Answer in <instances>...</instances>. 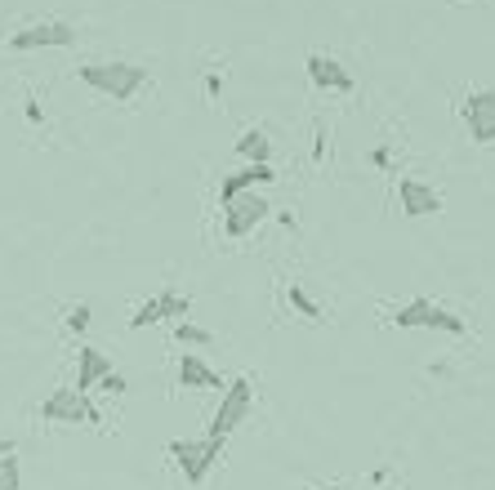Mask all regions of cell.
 <instances>
[{
	"label": "cell",
	"mask_w": 495,
	"mask_h": 490,
	"mask_svg": "<svg viewBox=\"0 0 495 490\" xmlns=\"http://www.w3.org/2000/svg\"><path fill=\"white\" fill-rule=\"evenodd\" d=\"M77 76L90 90L108 94L112 103H130L148 85V68H134V63H85V68H77Z\"/></svg>",
	"instance_id": "cell-1"
},
{
	"label": "cell",
	"mask_w": 495,
	"mask_h": 490,
	"mask_svg": "<svg viewBox=\"0 0 495 490\" xmlns=\"http://www.w3.org/2000/svg\"><path fill=\"white\" fill-rule=\"evenodd\" d=\"M250 406H255V383H250V379H232V383L223 388V397H219V410H215V419H210V432H206V437L228 441V437L237 432V423H246Z\"/></svg>",
	"instance_id": "cell-2"
},
{
	"label": "cell",
	"mask_w": 495,
	"mask_h": 490,
	"mask_svg": "<svg viewBox=\"0 0 495 490\" xmlns=\"http://www.w3.org/2000/svg\"><path fill=\"white\" fill-rule=\"evenodd\" d=\"M41 419L45 423H103L99 406L85 392H77V388H54L41 401Z\"/></svg>",
	"instance_id": "cell-3"
},
{
	"label": "cell",
	"mask_w": 495,
	"mask_h": 490,
	"mask_svg": "<svg viewBox=\"0 0 495 490\" xmlns=\"http://www.w3.org/2000/svg\"><path fill=\"white\" fill-rule=\"evenodd\" d=\"M170 454H174V463L183 468V477L192 481V486H201L206 481V472L219 463V454H223V441H215V437H183V441H170Z\"/></svg>",
	"instance_id": "cell-4"
},
{
	"label": "cell",
	"mask_w": 495,
	"mask_h": 490,
	"mask_svg": "<svg viewBox=\"0 0 495 490\" xmlns=\"http://www.w3.org/2000/svg\"><path fill=\"white\" fill-rule=\"evenodd\" d=\"M77 45V28L63 23V19H45V23H32L23 32L10 36V50L14 54H32V50H68Z\"/></svg>",
	"instance_id": "cell-5"
},
{
	"label": "cell",
	"mask_w": 495,
	"mask_h": 490,
	"mask_svg": "<svg viewBox=\"0 0 495 490\" xmlns=\"http://www.w3.org/2000/svg\"><path fill=\"white\" fill-rule=\"evenodd\" d=\"M272 219V205H268V197H259L255 188L250 192H241V197H232L228 205H223V232L228 237H250L259 223H268Z\"/></svg>",
	"instance_id": "cell-6"
},
{
	"label": "cell",
	"mask_w": 495,
	"mask_h": 490,
	"mask_svg": "<svg viewBox=\"0 0 495 490\" xmlns=\"http://www.w3.org/2000/svg\"><path fill=\"white\" fill-rule=\"evenodd\" d=\"M459 116H464L473 143H482V148L495 143V90H473V94L464 99Z\"/></svg>",
	"instance_id": "cell-7"
},
{
	"label": "cell",
	"mask_w": 495,
	"mask_h": 490,
	"mask_svg": "<svg viewBox=\"0 0 495 490\" xmlns=\"http://www.w3.org/2000/svg\"><path fill=\"white\" fill-rule=\"evenodd\" d=\"M397 205H402L406 219L442 214V192L433 183H419V179H397Z\"/></svg>",
	"instance_id": "cell-8"
},
{
	"label": "cell",
	"mask_w": 495,
	"mask_h": 490,
	"mask_svg": "<svg viewBox=\"0 0 495 490\" xmlns=\"http://www.w3.org/2000/svg\"><path fill=\"white\" fill-rule=\"evenodd\" d=\"M308 81L317 85V90H335V94H353L357 90V81H353V72L339 63V59H330V54H308Z\"/></svg>",
	"instance_id": "cell-9"
},
{
	"label": "cell",
	"mask_w": 495,
	"mask_h": 490,
	"mask_svg": "<svg viewBox=\"0 0 495 490\" xmlns=\"http://www.w3.org/2000/svg\"><path fill=\"white\" fill-rule=\"evenodd\" d=\"M272 179H277L272 161H250V165H241V170H232V174H223V179H219V205H228L232 197L250 192L255 183H272Z\"/></svg>",
	"instance_id": "cell-10"
},
{
	"label": "cell",
	"mask_w": 495,
	"mask_h": 490,
	"mask_svg": "<svg viewBox=\"0 0 495 490\" xmlns=\"http://www.w3.org/2000/svg\"><path fill=\"white\" fill-rule=\"evenodd\" d=\"M112 370V357L103 348H81L77 352V392H90L99 388V379Z\"/></svg>",
	"instance_id": "cell-11"
},
{
	"label": "cell",
	"mask_w": 495,
	"mask_h": 490,
	"mask_svg": "<svg viewBox=\"0 0 495 490\" xmlns=\"http://www.w3.org/2000/svg\"><path fill=\"white\" fill-rule=\"evenodd\" d=\"M179 388H228L197 352H183V361H179Z\"/></svg>",
	"instance_id": "cell-12"
},
{
	"label": "cell",
	"mask_w": 495,
	"mask_h": 490,
	"mask_svg": "<svg viewBox=\"0 0 495 490\" xmlns=\"http://www.w3.org/2000/svg\"><path fill=\"white\" fill-rule=\"evenodd\" d=\"M428 312H433V299H410L393 312L397 330H428Z\"/></svg>",
	"instance_id": "cell-13"
},
{
	"label": "cell",
	"mask_w": 495,
	"mask_h": 490,
	"mask_svg": "<svg viewBox=\"0 0 495 490\" xmlns=\"http://www.w3.org/2000/svg\"><path fill=\"white\" fill-rule=\"evenodd\" d=\"M237 157L250 165V161H268L272 157V143H268V134L264 130H246L241 139H237Z\"/></svg>",
	"instance_id": "cell-14"
},
{
	"label": "cell",
	"mask_w": 495,
	"mask_h": 490,
	"mask_svg": "<svg viewBox=\"0 0 495 490\" xmlns=\"http://www.w3.org/2000/svg\"><path fill=\"white\" fill-rule=\"evenodd\" d=\"M188 308H192V299L179 294V290H161V294H157V317H161V321H183Z\"/></svg>",
	"instance_id": "cell-15"
},
{
	"label": "cell",
	"mask_w": 495,
	"mask_h": 490,
	"mask_svg": "<svg viewBox=\"0 0 495 490\" xmlns=\"http://www.w3.org/2000/svg\"><path fill=\"white\" fill-rule=\"evenodd\" d=\"M428 330H442V334H464V330H468V321H464L459 312H450V308L433 303V312H428Z\"/></svg>",
	"instance_id": "cell-16"
},
{
	"label": "cell",
	"mask_w": 495,
	"mask_h": 490,
	"mask_svg": "<svg viewBox=\"0 0 495 490\" xmlns=\"http://www.w3.org/2000/svg\"><path fill=\"white\" fill-rule=\"evenodd\" d=\"M174 339H179L183 348H210V343H215V334H210L206 325H192V321H174Z\"/></svg>",
	"instance_id": "cell-17"
},
{
	"label": "cell",
	"mask_w": 495,
	"mask_h": 490,
	"mask_svg": "<svg viewBox=\"0 0 495 490\" xmlns=\"http://www.w3.org/2000/svg\"><path fill=\"white\" fill-rule=\"evenodd\" d=\"M290 308H295L299 317H308V321H321V308L308 299V290H304V285H290Z\"/></svg>",
	"instance_id": "cell-18"
},
{
	"label": "cell",
	"mask_w": 495,
	"mask_h": 490,
	"mask_svg": "<svg viewBox=\"0 0 495 490\" xmlns=\"http://www.w3.org/2000/svg\"><path fill=\"white\" fill-rule=\"evenodd\" d=\"M19 486H23V468L14 454H5L0 459V490H19Z\"/></svg>",
	"instance_id": "cell-19"
},
{
	"label": "cell",
	"mask_w": 495,
	"mask_h": 490,
	"mask_svg": "<svg viewBox=\"0 0 495 490\" xmlns=\"http://www.w3.org/2000/svg\"><path fill=\"white\" fill-rule=\"evenodd\" d=\"M161 317H157V299H148V303H139L134 308V317H130V330H143V325H157Z\"/></svg>",
	"instance_id": "cell-20"
},
{
	"label": "cell",
	"mask_w": 495,
	"mask_h": 490,
	"mask_svg": "<svg viewBox=\"0 0 495 490\" xmlns=\"http://www.w3.org/2000/svg\"><path fill=\"white\" fill-rule=\"evenodd\" d=\"M90 317H94V308H90V303H77V308L68 312V330H72V334H81V330L90 325Z\"/></svg>",
	"instance_id": "cell-21"
},
{
	"label": "cell",
	"mask_w": 495,
	"mask_h": 490,
	"mask_svg": "<svg viewBox=\"0 0 495 490\" xmlns=\"http://www.w3.org/2000/svg\"><path fill=\"white\" fill-rule=\"evenodd\" d=\"M99 388H108V392H117V397H121L130 383H126V374H121V370H108V374L99 379Z\"/></svg>",
	"instance_id": "cell-22"
},
{
	"label": "cell",
	"mask_w": 495,
	"mask_h": 490,
	"mask_svg": "<svg viewBox=\"0 0 495 490\" xmlns=\"http://www.w3.org/2000/svg\"><path fill=\"white\" fill-rule=\"evenodd\" d=\"M312 161H326V125L317 121V139H312Z\"/></svg>",
	"instance_id": "cell-23"
},
{
	"label": "cell",
	"mask_w": 495,
	"mask_h": 490,
	"mask_svg": "<svg viewBox=\"0 0 495 490\" xmlns=\"http://www.w3.org/2000/svg\"><path fill=\"white\" fill-rule=\"evenodd\" d=\"M206 94H210V99H219V94H223V76H219V72H210V76H206Z\"/></svg>",
	"instance_id": "cell-24"
},
{
	"label": "cell",
	"mask_w": 495,
	"mask_h": 490,
	"mask_svg": "<svg viewBox=\"0 0 495 490\" xmlns=\"http://www.w3.org/2000/svg\"><path fill=\"white\" fill-rule=\"evenodd\" d=\"M28 121H32V125H41V121H45V112H41V103H37V99L28 103Z\"/></svg>",
	"instance_id": "cell-25"
},
{
	"label": "cell",
	"mask_w": 495,
	"mask_h": 490,
	"mask_svg": "<svg viewBox=\"0 0 495 490\" xmlns=\"http://www.w3.org/2000/svg\"><path fill=\"white\" fill-rule=\"evenodd\" d=\"M370 161H375L379 170H388V148H375V152H370Z\"/></svg>",
	"instance_id": "cell-26"
},
{
	"label": "cell",
	"mask_w": 495,
	"mask_h": 490,
	"mask_svg": "<svg viewBox=\"0 0 495 490\" xmlns=\"http://www.w3.org/2000/svg\"><path fill=\"white\" fill-rule=\"evenodd\" d=\"M5 454H14V437H0V459Z\"/></svg>",
	"instance_id": "cell-27"
}]
</instances>
